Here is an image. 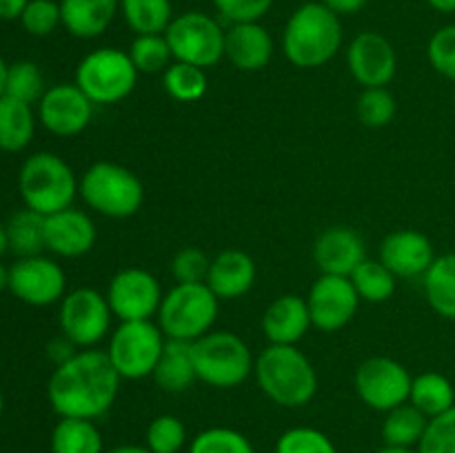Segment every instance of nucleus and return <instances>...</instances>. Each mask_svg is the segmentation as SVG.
Here are the masks:
<instances>
[{"mask_svg":"<svg viewBox=\"0 0 455 453\" xmlns=\"http://www.w3.org/2000/svg\"><path fill=\"white\" fill-rule=\"evenodd\" d=\"M9 289V269L0 262V291Z\"/></svg>","mask_w":455,"mask_h":453,"instance_id":"52","label":"nucleus"},{"mask_svg":"<svg viewBox=\"0 0 455 453\" xmlns=\"http://www.w3.org/2000/svg\"><path fill=\"white\" fill-rule=\"evenodd\" d=\"M311 324L309 306L300 296H280L267 306L262 315V331L269 345H298L307 336Z\"/></svg>","mask_w":455,"mask_h":453,"instance_id":"22","label":"nucleus"},{"mask_svg":"<svg viewBox=\"0 0 455 453\" xmlns=\"http://www.w3.org/2000/svg\"><path fill=\"white\" fill-rule=\"evenodd\" d=\"M98 231L92 218L76 207L44 216V244L60 258H80L96 244Z\"/></svg>","mask_w":455,"mask_h":453,"instance_id":"19","label":"nucleus"},{"mask_svg":"<svg viewBox=\"0 0 455 453\" xmlns=\"http://www.w3.org/2000/svg\"><path fill=\"white\" fill-rule=\"evenodd\" d=\"M3 413H4V395L3 391H0V417H3Z\"/></svg>","mask_w":455,"mask_h":453,"instance_id":"54","label":"nucleus"},{"mask_svg":"<svg viewBox=\"0 0 455 453\" xmlns=\"http://www.w3.org/2000/svg\"><path fill=\"white\" fill-rule=\"evenodd\" d=\"M164 91L178 102H196L207 93L209 80L203 67L189 65V62L173 60L163 71Z\"/></svg>","mask_w":455,"mask_h":453,"instance_id":"33","label":"nucleus"},{"mask_svg":"<svg viewBox=\"0 0 455 453\" xmlns=\"http://www.w3.org/2000/svg\"><path fill=\"white\" fill-rule=\"evenodd\" d=\"M209 266H212V260H209L203 249L185 247L173 256L172 275L176 278L178 284L207 282Z\"/></svg>","mask_w":455,"mask_h":453,"instance_id":"43","label":"nucleus"},{"mask_svg":"<svg viewBox=\"0 0 455 453\" xmlns=\"http://www.w3.org/2000/svg\"><path fill=\"white\" fill-rule=\"evenodd\" d=\"M29 0H0V20H20Z\"/></svg>","mask_w":455,"mask_h":453,"instance_id":"47","label":"nucleus"},{"mask_svg":"<svg viewBox=\"0 0 455 453\" xmlns=\"http://www.w3.org/2000/svg\"><path fill=\"white\" fill-rule=\"evenodd\" d=\"M347 67L364 89L387 87L398 69V56L389 38L378 31H363L347 49Z\"/></svg>","mask_w":455,"mask_h":453,"instance_id":"17","label":"nucleus"},{"mask_svg":"<svg viewBox=\"0 0 455 453\" xmlns=\"http://www.w3.org/2000/svg\"><path fill=\"white\" fill-rule=\"evenodd\" d=\"M9 251V240H7V229L4 225H0V258Z\"/></svg>","mask_w":455,"mask_h":453,"instance_id":"51","label":"nucleus"},{"mask_svg":"<svg viewBox=\"0 0 455 453\" xmlns=\"http://www.w3.org/2000/svg\"><path fill=\"white\" fill-rule=\"evenodd\" d=\"M127 53L138 74H160L173 62L172 47H169L164 34L136 36Z\"/></svg>","mask_w":455,"mask_h":453,"instance_id":"36","label":"nucleus"},{"mask_svg":"<svg viewBox=\"0 0 455 453\" xmlns=\"http://www.w3.org/2000/svg\"><path fill=\"white\" fill-rule=\"evenodd\" d=\"M411 373L398 360L387 358V355H373L367 358L355 369L354 385L360 400L369 409L376 411H391L400 404L409 402L411 393Z\"/></svg>","mask_w":455,"mask_h":453,"instance_id":"12","label":"nucleus"},{"mask_svg":"<svg viewBox=\"0 0 455 453\" xmlns=\"http://www.w3.org/2000/svg\"><path fill=\"white\" fill-rule=\"evenodd\" d=\"M427 302L438 315L455 320V253L435 256L425 275Z\"/></svg>","mask_w":455,"mask_h":453,"instance_id":"27","label":"nucleus"},{"mask_svg":"<svg viewBox=\"0 0 455 453\" xmlns=\"http://www.w3.org/2000/svg\"><path fill=\"white\" fill-rule=\"evenodd\" d=\"M136 83L138 69L123 49L100 47L87 53L76 67V84L93 105L123 102L136 89Z\"/></svg>","mask_w":455,"mask_h":453,"instance_id":"8","label":"nucleus"},{"mask_svg":"<svg viewBox=\"0 0 455 453\" xmlns=\"http://www.w3.org/2000/svg\"><path fill=\"white\" fill-rule=\"evenodd\" d=\"M258 386L271 402L305 407L318 393V373L296 345H269L253 364Z\"/></svg>","mask_w":455,"mask_h":453,"instance_id":"2","label":"nucleus"},{"mask_svg":"<svg viewBox=\"0 0 455 453\" xmlns=\"http://www.w3.org/2000/svg\"><path fill=\"white\" fill-rule=\"evenodd\" d=\"M111 306L98 289L78 287L65 293L58 311L60 333L80 349H93L111 327Z\"/></svg>","mask_w":455,"mask_h":453,"instance_id":"11","label":"nucleus"},{"mask_svg":"<svg viewBox=\"0 0 455 453\" xmlns=\"http://www.w3.org/2000/svg\"><path fill=\"white\" fill-rule=\"evenodd\" d=\"M349 278L358 291L360 300L371 302V305L389 300L395 291V280H398L380 260H369V258Z\"/></svg>","mask_w":455,"mask_h":453,"instance_id":"34","label":"nucleus"},{"mask_svg":"<svg viewBox=\"0 0 455 453\" xmlns=\"http://www.w3.org/2000/svg\"><path fill=\"white\" fill-rule=\"evenodd\" d=\"M80 198L107 218H129L142 207L145 187L140 178L116 163H93L78 185Z\"/></svg>","mask_w":455,"mask_h":453,"instance_id":"7","label":"nucleus"},{"mask_svg":"<svg viewBox=\"0 0 455 453\" xmlns=\"http://www.w3.org/2000/svg\"><path fill=\"white\" fill-rule=\"evenodd\" d=\"M189 453H256V449L240 431L229 426H212L196 435Z\"/></svg>","mask_w":455,"mask_h":453,"instance_id":"37","label":"nucleus"},{"mask_svg":"<svg viewBox=\"0 0 455 453\" xmlns=\"http://www.w3.org/2000/svg\"><path fill=\"white\" fill-rule=\"evenodd\" d=\"M218 298L207 282L178 284L163 296L158 327L169 340L194 342L212 331L218 318Z\"/></svg>","mask_w":455,"mask_h":453,"instance_id":"6","label":"nucleus"},{"mask_svg":"<svg viewBox=\"0 0 455 453\" xmlns=\"http://www.w3.org/2000/svg\"><path fill=\"white\" fill-rule=\"evenodd\" d=\"M360 296L351 278L323 274L309 289L307 306H309L311 324L320 331H338L354 320L358 311Z\"/></svg>","mask_w":455,"mask_h":453,"instance_id":"15","label":"nucleus"},{"mask_svg":"<svg viewBox=\"0 0 455 453\" xmlns=\"http://www.w3.org/2000/svg\"><path fill=\"white\" fill-rule=\"evenodd\" d=\"M93 115V102L76 83L53 84L38 102V120L58 138L78 136Z\"/></svg>","mask_w":455,"mask_h":453,"instance_id":"16","label":"nucleus"},{"mask_svg":"<svg viewBox=\"0 0 455 453\" xmlns=\"http://www.w3.org/2000/svg\"><path fill=\"white\" fill-rule=\"evenodd\" d=\"M7 69L9 65L4 62V58L0 56V98L4 96V83H7Z\"/></svg>","mask_w":455,"mask_h":453,"instance_id":"50","label":"nucleus"},{"mask_svg":"<svg viewBox=\"0 0 455 453\" xmlns=\"http://www.w3.org/2000/svg\"><path fill=\"white\" fill-rule=\"evenodd\" d=\"M120 12L136 36L164 34L173 20L172 0H120Z\"/></svg>","mask_w":455,"mask_h":453,"instance_id":"32","label":"nucleus"},{"mask_svg":"<svg viewBox=\"0 0 455 453\" xmlns=\"http://www.w3.org/2000/svg\"><path fill=\"white\" fill-rule=\"evenodd\" d=\"M418 453H455V404L449 411L431 417Z\"/></svg>","mask_w":455,"mask_h":453,"instance_id":"42","label":"nucleus"},{"mask_svg":"<svg viewBox=\"0 0 455 453\" xmlns=\"http://www.w3.org/2000/svg\"><path fill=\"white\" fill-rule=\"evenodd\" d=\"M9 291L29 306H49L65 298L67 275L52 258H18L9 266Z\"/></svg>","mask_w":455,"mask_h":453,"instance_id":"14","label":"nucleus"},{"mask_svg":"<svg viewBox=\"0 0 455 453\" xmlns=\"http://www.w3.org/2000/svg\"><path fill=\"white\" fill-rule=\"evenodd\" d=\"M378 260L395 278H420L434 265L435 251L434 244L425 234L413 229H400L382 240Z\"/></svg>","mask_w":455,"mask_h":453,"instance_id":"18","label":"nucleus"},{"mask_svg":"<svg viewBox=\"0 0 455 453\" xmlns=\"http://www.w3.org/2000/svg\"><path fill=\"white\" fill-rule=\"evenodd\" d=\"M156 385L167 393H182L198 380L194 367V355H191V342L169 340L164 342L163 355L151 373Z\"/></svg>","mask_w":455,"mask_h":453,"instance_id":"25","label":"nucleus"},{"mask_svg":"<svg viewBox=\"0 0 455 453\" xmlns=\"http://www.w3.org/2000/svg\"><path fill=\"white\" fill-rule=\"evenodd\" d=\"M225 31L209 13L185 12L173 18L164 38L172 47L173 60L207 69L225 58Z\"/></svg>","mask_w":455,"mask_h":453,"instance_id":"10","label":"nucleus"},{"mask_svg":"<svg viewBox=\"0 0 455 453\" xmlns=\"http://www.w3.org/2000/svg\"><path fill=\"white\" fill-rule=\"evenodd\" d=\"M435 12L443 13H453L455 12V0H427Z\"/></svg>","mask_w":455,"mask_h":453,"instance_id":"48","label":"nucleus"},{"mask_svg":"<svg viewBox=\"0 0 455 453\" xmlns=\"http://www.w3.org/2000/svg\"><path fill=\"white\" fill-rule=\"evenodd\" d=\"M342 44L340 16L323 3H305L291 13L283 34L284 56L300 69H315L331 60Z\"/></svg>","mask_w":455,"mask_h":453,"instance_id":"3","label":"nucleus"},{"mask_svg":"<svg viewBox=\"0 0 455 453\" xmlns=\"http://www.w3.org/2000/svg\"><path fill=\"white\" fill-rule=\"evenodd\" d=\"M225 58L240 71H260L274 58V38L260 22H234L225 31Z\"/></svg>","mask_w":455,"mask_h":453,"instance_id":"21","label":"nucleus"},{"mask_svg":"<svg viewBox=\"0 0 455 453\" xmlns=\"http://www.w3.org/2000/svg\"><path fill=\"white\" fill-rule=\"evenodd\" d=\"M164 342L167 338L154 320H132L111 333L107 355L123 380H140L154 373Z\"/></svg>","mask_w":455,"mask_h":453,"instance_id":"9","label":"nucleus"},{"mask_svg":"<svg viewBox=\"0 0 455 453\" xmlns=\"http://www.w3.org/2000/svg\"><path fill=\"white\" fill-rule=\"evenodd\" d=\"M107 453H154L147 447H138V444H123V447H116Z\"/></svg>","mask_w":455,"mask_h":453,"instance_id":"49","label":"nucleus"},{"mask_svg":"<svg viewBox=\"0 0 455 453\" xmlns=\"http://www.w3.org/2000/svg\"><path fill=\"white\" fill-rule=\"evenodd\" d=\"M314 260L323 274L349 278L367 260V247L358 231L349 226H329L314 242Z\"/></svg>","mask_w":455,"mask_h":453,"instance_id":"20","label":"nucleus"},{"mask_svg":"<svg viewBox=\"0 0 455 453\" xmlns=\"http://www.w3.org/2000/svg\"><path fill=\"white\" fill-rule=\"evenodd\" d=\"M216 9L225 20L234 22H256L271 9L274 0H213Z\"/></svg>","mask_w":455,"mask_h":453,"instance_id":"45","label":"nucleus"},{"mask_svg":"<svg viewBox=\"0 0 455 453\" xmlns=\"http://www.w3.org/2000/svg\"><path fill=\"white\" fill-rule=\"evenodd\" d=\"M187 442V429L180 417L158 416L147 426V449L154 453H178Z\"/></svg>","mask_w":455,"mask_h":453,"instance_id":"39","label":"nucleus"},{"mask_svg":"<svg viewBox=\"0 0 455 453\" xmlns=\"http://www.w3.org/2000/svg\"><path fill=\"white\" fill-rule=\"evenodd\" d=\"M20 25L27 34L43 36L53 34L62 25L60 3L56 0H29L20 16Z\"/></svg>","mask_w":455,"mask_h":453,"instance_id":"41","label":"nucleus"},{"mask_svg":"<svg viewBox=\"0 0 455 453\" xmlns=\"http://www.w3.org/2000/svg\"><path fill=\"white\" fill-rule=\"evenodd\" d=\"M80 180L74 169L52 151H38L22 163L18 173V191L27 209L52 216L71 207L78 195Z\"/></svg>","mask_w":455,"mask_h":453,"instance_id":"4","label":"nucleus"},{"mask_svg":"<svg viewBox=\"0 0 455 453\" xmlns=\"http://www.w3.org/2000/svg\"><path fill=\"white\" fill-rule=\"evenodd\" d=\"M120 380L107 351H76L67 362L53 369L47 385V398L60 417L96 420L116 402Z\"/></svg>","mask_w":455,"mask_h":453,"instance_id":"1","label":"nucleus"},{"mask_svg":"<svg viewBox=\"0 0 455 453\" xmlns=\"http://www.w3.org/2000/svg\"><path fill=\"white\" fill-rule=\"evenodd\" d=\"M191 355L198 380L216 389L240 386L253 373L251 349L231 331H209L191 342Z\"/></svg>","mask_w":455,"mask_h":453,"instance_id":"5","label":"nucleus"},{"mask_svg":"<svg viewBox=\"0 0 455 453\" xmlns=\"http://www.w3.org/2000/svg\"><path fill=\"white\" fill-rule=\"evenodd\" d=\"M427 56L440 76L455 83V25L443 27L431 36Z\"/></svg>","mask_w":455,"mask_h":453,"instance_id":"44","label":"nucleus"},{"mask_svg":"<svg viewBox=\"0 0 455 453\" xmlns=\"http://www.w3.org/2000/svg\"><path fill=\"white\" fill-rule=\"evenodd\" d=\"M369 0H323L324 7L331 9L336 16H351V13H358L360 9H364Z\"/></svg>","mask_w":455,"mask_h":453,"instance_id":"46","label":"nucleus"},{"mask_svg":"<svg viewBox=\"0 0 455 453\" xmlns=\"http://www.w3.org/2000/svg\"><path fill=\"white\" fill-rule=\"evenodd\" d=\"M120 0H60L62 27L76 38H98L109 29Z\"/></svg>","mask_w":455,"mask_h":453,"instance_id":"24","label":"nucleus"},{"mask_svg":"<svg viewBox=\"0 0 455 453\" xmlns=\"http://www.w3.org/2000/svg\"><path fill=\"white\" fill-rule=\"evenodd\" d=\"M395 109H398V105H395L394 93L387 87L364 89L358 98V105H355L360 123L371 129L387 127L394 120Z\"/></svg>","mask_w":455,"mask_h":453,"instance_id":"38","label":"nucleus"},{"mask_svg":"<svg viewBox=\"0 0 455 453\" xmlns=\"http://www.w3.org/2000/svg\"><path fill=\"white\" fill-rule=\"evenodd\" d=\"M4 229H7L9 251L16 253L18 258L40 256V251L47 249V244H44V216L34 209L25 207L13 213Z\"/></svg>","mask_w":455,"mask_h":453,"instance_id":"31","label":"nucleus"},{"mask_svg":"<svg viewBox=\"0 0 455 453\" xmlns=\"http://www.w3.org/2000/svg\"><path fill=\"white\" fill-rule=\"evenodd\" d=\"M256 282V262L240 249H227L212 260L207 287L218 300H235L251 291Z\"/></svg>","mask_w":455,"mask_h":453,"instance_id":"23","label":"nucleus"},{"mask_svg":"<svg viewBox=\"0 0 455 453\" xmlns=\"http://www.w3.org/2000/svg\"><path fill=\"white\" fill-rule=\"evenodd\" d=\"M409 402L416 409H420L427 417H435L440 413L449 411L455 404V389L447 376L435 371L420 373L413 378L411 393H409Z\"/></svg>","mask_w":455,"mask_h":453,"instance_id":"29","label":"nucleus"},{"mask_svg":"<svg viewBox=\"0 0 455 453\" xmlns=\"http://www.w3.org/2000/svg\"><path fill=\"white\" fill-rule=\"evenodd\" d=\"M427 425H429V417L411 402H404L387 411L380 433L387 447L411 449L420 444Z\"/></svg>","mask_w":455,"mask_h":453,"instance_id":"28","label":"nucleus"},{"mask_svg":"<svg viewBox=\"0 0 455 453\" xmlns=\"http://www.w3.org/2000/svg\"><path fill=\"white\" fill-rule=\"evenodd\" d=\"M105 296L111 306V314L120 322L154 320V315H158L160 302H163V289L154 274L140 269V266H127L109 280Z\"/></svg>","mask_w":455,"mask_h":453,"instance_id":"13","label":"nucleus"},{"mask_svg":"<svg viewBox=\"0 0 455 453\" xmlns=\"http://www.w3.org/2000/svg\"><path fill=\"white\" fill-rule=\"evenodd\" d=\"M44 76L40 67L31 60H18L9 65L7 83H4V96L13 98L25 105H38L44 96Z\"/></svg>","mask_w":455,"mask_h":453,"instance_id":"35","label":"nucleus"},{"mask_svg":"<svg viewBox=\"0 0 455 453\" xmlns=\"http://www.w3.org/2000/svg\"><path fill=\"white\" fill-rule=\"evenodd\" d=\"M52 453H102V435L93 420L60 417L52 431Z\"/></svg>","mask_w":455,"mask_h":453,"instance_id":"30","label":"nucleus"},{"mask_svg":"<svg viewBox=\"0 0 455 453\" xmlns=\"http://www.w3.org/2000/svg\"><path fill=\"white\" fill-rule=\"evenodd\" d=\"M376 453H416V451H413V449H403V447H387L385 444V447Z\"/></svg>","mask_w":455,"mask_h":453,"instance_id":"53","label":"nucleus"},{"mask_svg":"<svg viewBox=\"0 0 455 453\" xmlns=\"http://www.w3.org/2000/svg\"><path fill=\"white\" fill-rule=\"evenodd\" d=\"M36 131V118L31 105L13 98H0V149L18 154L29 147Z\"/></svg>","mask_w":455,"mask_h":453,"instance_id":"26","label":"nucleus"},{"mask_svg":"<svg viewBox=\"0 0 455 453\" xmlns=\"http://www.w3.org/2000/svg\"><path fill=\"white\" fill-rule=\"evenodd\" d=\"M275 453H338L329 435L314 426H293L275 442Z\"/></svg>","mask_w":455,"mask_h":453,"instance_id":"40","label":"nucleus"}]
</instances>
